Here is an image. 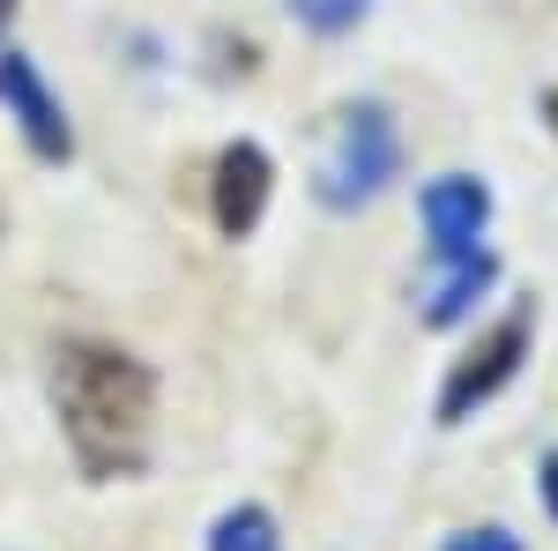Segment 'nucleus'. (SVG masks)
<instances>
[{"label":"nucleus","instance_id":"f257e3e1","mask_svg":"<svg viewBox=\"0 0 558 551\" xmlns=\"http://www.w3.org/2000/svg\"><path fill=\"white\" fill-rule=\"evenodd\" d=\"M52 403L68 424V447L89 477H128L142 469L149 418H157V381L149 366L112 350V343H68L52 366Z\"/></svg>","mask_w":558,"mask_h":551},{"label":"nucleus","instance_id":"f03ea898","mask_svg":"<svg viewBox=\"0 0 558 551\" xmlns=\"http://www.w3.org/2000/svg\"><path fill=\"white\" fill-rule=\"evenodd\" d=\"M395 179H402V134L387 120V105H350L336 142H328V157H320L313 194L328 209H365V202H380Z\"/></svg>","mask_w":558,"mask_h":551},{"label":"nucleus","instance_id":"7ed1b4c3","mask_svg":"<svg viewBox=\"0 0 558 551\" xmlns=\"http://www.w3.org/2000/svg\"><path fill=\"white\" fill-rule=\"evenodd\" d=\"M529 343H536V313L529 306H514L492 336H476L462 358H454V373H447V387H439V424H470L499 387L521 373V358H529Z\"/></svg>","mask_w":558,"mask_h":551},{"label":"nucleus","instance_id":"20e7f679","mask_svg":"<svg viewBox=\"0 0 558 551\" xmlns=\"http://www.w3.org/2000/svg\"><path fill=\"white\" fill-rule=\"evenodd\" d=\"M417 216H425L432 261H470L484 254V231H492V187L470 179V171H439L417 194Z\"/></svg>","mask_w":558,"mask_h":551},{"label":"nucleus","instance_id":"39448f33","mask_svg":"<svg viewBox=\"0 0 558 551\" xmlns=\"http://www.w3.org/2000/svg\"><path fill=\"white\" fill-rule=\"evenodd\" d=\"M0 112L23 128L31 157H45V165H68V157H75V128H68V112H60V97L45 89L38 60H31V52H8V45H0Z\"/></svg>","mask_w":558,"mask_h":551},{"label":"nucleus","instance_id":"423d86ee","mask_svg":"<svg viewBox=\"0 0 558 551\" xmlns=\"http://www.w3.org/2000/svg\"><path fill=\"white\" fill-rule=\"evenodd\" d=\"M268 187H276V165H268V149L260 142H231L223 157H216V231L223 239H246L268 209Z\"/></svg>","mask_w":558,"mask_h":551},{"label":"nucleus","instance_id":"0eeeda50","mask_svg":"<svg viewBox=\"0 0 558 551\" xmlns=\"http://www.w3.org/2000/svg\"><path fill=\"white\" fill-rule=\"evenodd\" d=\"M492 284H499V261H492V254L439 261V276H432V291H425V321H432V328H462L476 306H484Z\"/></svg>","mask_w":558,"mask_h":551},{"label":"nucleus","instance_id":"6e6552de","mask_svg":"<svg viewBox=\"0 0 558 551\" xmlns=\"http://www.w3.org/2000/svg\"><path fill=\"white\" fill-rule=\"evenodd\" d=\"M209 551H283V537H276V514H268V507H231V514H216Z\"/></svg>","mask_w":558,"mask_h":551},{"label":"nucleus","instance_id":"1a4fd4ad","mask_svg":"<svg viewBox=\"0 0 558 551\" xmlns=\"http://www.w3.org/2000/svg\"><path fill=\"white\" fill-rule=\"evenodd\" d=\"M291 15H299V31H313V38H350L373 15V0H291Z\"/></svg>","mask_w":558,"mask_h":551},{"label":"nucleus","instance_id":"9d476101","mask_svg":"<svg viewBox=\"0 0 558 551\" xmlns=\"http://www.w3.org/2000/svg\"><path fill=\"white\" fill-rule=\"evenodd\" d=\"M447 551H529L514 529H499V522H484V529H462V537H447Z\"/></svg>","mask_w":558,"mask_h":551},{"label":"nucleus","instance_id":"9b49d317","mask_svg":"<svg viewBox=\"0 0 558 551\" xmlns=\"http://www.w3.org/2000/svg\"><path fill=\"white\" fill-rule=\"evenodd\" d=\"M544 492H551V514H558V447L544 455Z\"/></svg>","mask_w":558,"mask_h":551},{"label":"nucleus","instance_id":"f8f14e48","mask_svg":"<svg viewBox=\"0 0 558 551\" xmlns=\"http://www.w3.org/2000/svg\"><path fill=\"white\" fill-rule=\"evenodd\" d=\"M8 23H15V0H0V38H8Z\"/></svg>","mask_w":558,"mask_h":551}]
</instances>
